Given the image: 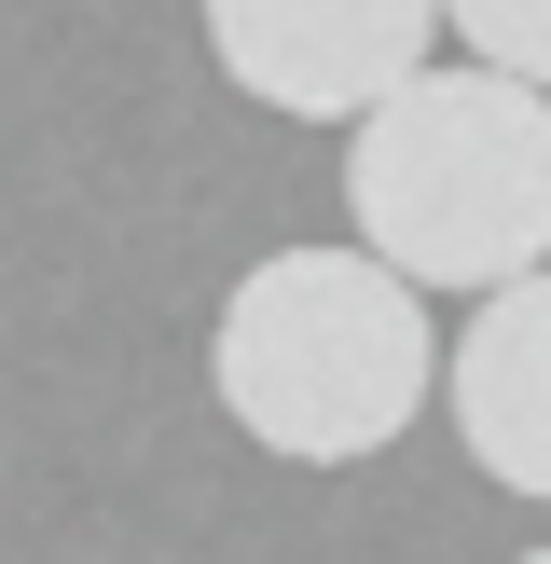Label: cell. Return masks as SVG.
Listing matches in <instances>:
<instances>
[{"label":"cell","mask_w":551,"mask_h":564,"mask_svg":"<svg viewBox=\"0 0 551 564\" xmlns=\"http://www.w3.org/2000/svg\"><path fill=\"white\" fill-rule=\"evenodd\" d=\"M441 400H455V441H468L483 482L551 496V262L483 290L468 345L441 358Z\"/></svg>","instance_id":"277c9868"},{"label":"cell","mask_w":551,"mask_h":564,"mask_svg":"<svg viewBox=\"0 0 551 564\" xmlns=\"http://www.w3.org/2000/svg\"><path fill=\"white\" fill-rule=\"evenodd\" d=\"M441 42V0H207V55L235 97L290 124H358Z\"/></svg>","instance_id":"3957f363"},{"label":"cell","mask_w":551,"mask_h":564,"mask_svg":"<svg viewBox=\"0 0 551 564\" xmlns=\"http://www.w3.org/2000/svg\"><path fill=\"white\" fill-rule=\"evenodd\" d=\"M523 564H551V551H523Z\"/></svg>","instance_id":"8992f818"},{"label":"cell","mask_w":551,"mask_h":564,"mask_svg":"<svg viewBox=\"0 0 551 564\" xmlns=\"http://www.w3.org/2000/svg\"><path fill=\"white\" fill-rule=\"evenodd\" d=\"M345 220L413 290H496L551 262V83L413 69L345 138Z\"/></svg>","instance_id":"7a4b0ae2"},{"label":"cell","mask_w":551,"mask_h":564,"mask_svg":"<svg viewBox=\"0 0 551 564\" xmlns=\"http://www.w3.org/2000/svg\"><path fill=\"white\" fill-rule=\"evenodd\" d=\"M207 386L262 455L290 468H358L428 413L441 386V330L428 290L372 248H276V262L235 275L207 330Z\"/></svg>","instance_id":"6da1fadb"},{"label":"cell","mask_w":551,"mask_h":564,"mask_svg":"<svg viewBox=\"0 0 551 564\" xmlns=\"http://www.w3.org/2000/svg\"><path fill=\"white\" fill-rule=\"evenodd\" d=\"M441 28H455L483 69L510 83H551V0H441Z\"/></svg>","instance_id":"5b68a950"}]
</instances>
